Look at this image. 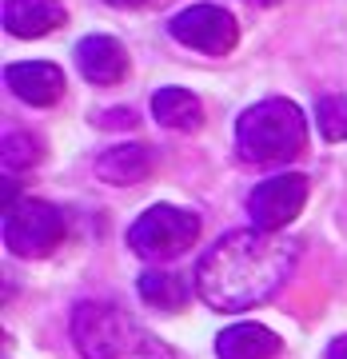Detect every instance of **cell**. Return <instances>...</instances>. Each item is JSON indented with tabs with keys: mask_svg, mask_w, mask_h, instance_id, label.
Returning <instances> with one entry per match:
<instances>
[{
	"mask_svg": "<svg viewBox=\"0 0 347 359\" xmlns=\"http://www.w3.org/2000/svg\"><path fill=\"white\" fill-rule=\"evenodd\" d=\"M72 339L84 359H176L160 335L104 299H84L72 311Z\"/></svg>",
	"mask_w": 347,
	"mask_h": 359,
	"instance_id": "cell-2",
	"label": "cell"
},
{
	"mask_svg": "<svg viewBox=\"0 0 347 359\" xmlns=\"http://www.w3.org/2000/svg\"><path fill=\"white\" fill-rule=\"evenodd\" d=\"M292 268H296L292 240L259 228L231 231L196 264V292L216 311H247L256 304H268L287 283Z\"/></svg>",
	"mask_w": 347,
	"mask_h": 359,
	"instance_id": "cell-1",
	"label": "cell"
},
{
	"mask_svg": "<svg viewBox=\"0 0 347 359\" xmlns=\"http://www.w3.org/2000/svg\"><path fill=\"white\" fill-rule=\"evenodd\" d=\"M0 160H4V172H25V168L40 164V144L32 140V136L13 132V136L4 140V148H0Z\"/></svg>",
	"mask_w": 347,
	"mask_h": 359,
	"instance_id": "cell-15",
	"label": "cell"
},
{
	"mask_svg": "<svg viewBox=\"0 0 347 359\" xmlns=\"http://www.w3.org/2000/svg\"><path fill=\"white\" fill-rule=\"evenodd\" d=\"M4 80L8 88L20 96L25 104H36V108H48L64 96V72L56 65H44V60H28V65H8L4 68Z\"/></svg>",
	"mask_w": 347,
	"mask_h": 359,
	"instance_id": "cell-8",
	"label": "cell"
},
{
	"mask_svg": "<svg viewBox=\"0 0 347 359\" xmlns=\"http://www.w3.org/2000/svg\"><path fill=\"white\" fill-rule=\"evenodd\" d=\"M247 4H256V8H271V4H280V0H247Z\"/></svg>",
	"mask_w": 347,
	"mask_h": 359,
	"instance_id": "cell-20",
	"label": "cell"
},
{
	"mask_svg": "<svg viewBox=\"0 0 347 359\" xmlns=\"http://www.w3.org/2000/svg\"><path fill=\"white\" fill-rule=\"evenodd\" d=\"M308 144V124L292 100H264L236 124V148L247 164H287Z\"/></svg>",
	"mask_w": 347,
	"mask_h": 359,
	"instance_id": "cell-3",
	"label": "cell"
},
{
	"mask_svg": "<svg viewBox=\"0 0 347 359\" xmlns=\"http://www.w3.org/2000/svg\"><path fill=\"white\" fill-rule=\"evenodd\" d=\"M104 124H108V128H124V124H128V128H132V124H136V116H132V112H108Z\"/></svg>",
	"mask_w": 347,
	"mask_h": 359,
	"instance_id": "cell-17",
	"label": "cell"
},
{
	"mask_svg": "<svg viewBox=\"0 0 347 359\" xmlns=\"http://www.w3.org/2000/svg\"><path fill=\"white\" fill-rule=\"evenodd\" d=\"M68 219L48 200H20L4 212V244L20 259H44L64 244Z\"/></svg>",
	"mask_w": 347,
	"mask_h": 359,
	"instance_id": "cell-4",
	"label": "cell"
},
{
	"mask_svg": "<svg viewBox=\"0 0 347 359\" xmlns=\"http://www.w3.org/2000/svg\"><path fill=\"white\" fill-rule=\"evenodd\" d=\"M96 176L104 184H116V188H128V184H140V180L152 176V152L144 144H120V148H108V152L96 160Z\"/></svg>",
	"mask_w": 347,
	"mask_h": 359,
	"instance_id": "cell-12",
	"label": "cell"
},
{
	"mask_svg": "<svg viewBox=\"0 0 347 359\" xmlns=\"http://www.w3.org/2000/svg\"><path fill=\"white\" fill-rule=\"evenodd\" d=\"M168 32H172V40H180L184 48H196L204 56H228L240 40V28H236L231 13H224L216 4H192V8L176 13Z\"/></svg>",
	"mask_w": 347,
	"mask_h": 359,
	"instance_id": "cell-6",
	"label": "cell"
},
{
	"mask_svg": "<svg viewBox=\"0 0 347 359\" xmlns=\"http://www.w3.org/2000/svg\"><path fill=\"white\" fill-rule=\"evenodd\" d=\"M315 120L327 140H347V100L343 96H323L315 104Z\"/></svg>",
	"mask_w": 347,
	"mask_h": 359,
	"instance_id": "cell-16",
	"label": "cell"
},
{
	"mask_svg": "<svg viewBox=\"0 0 347 359\" xmlns=\"http://www.w3.org/2000/svg\"><path fill=\"white\" fill-rule=\"evenodd\" d=\"M152 112L156 120L172 132H196L200 128V120H204V108L196 100L188 88H176V84H168L152 96Z\"/></svg>",
	"mask_w": 347,
	"mask_h": 359,
	"instance_id": "cell-13",
	"label": "cell"
},
{
	"mask_svg": "<svg viewBox=\"0 0 347 359\" xmlns=\"http://www.w3.org/2000/svg\"><path fill=\"white\" fill-rule=\"evenodd\" d=\"M327 359H347V335L332 339V347H327Z\"/></svg>",
	"mask_w": 347,
	"mask_h": 359,
	"instance_id": "cell-18",
	"label": "cell"
},
{
	"mask_svg": "<svg viewBox=\"0 0 347 359\" xmlns=\"http://www.w3.org/2000/svg\"><path fill=\"white\" fill-rule=\"evenodd\" d=\"M56 25H64L60 0H4V28L20 40L44 36Z\"/></svg>",
	"mask_w": 347,
	"mask_h": 359,
	"instance_id": "cell-10",
	"label": "cell"
},
{
	"mask_svg": "<svg viewBox=\"0 0 347 359\" xmlns=\"http://www.w3.org/2000/svg\"><path fill=\"white\" fill-rule=\"evenodd\" d=\"M140 295H144V304H152V308L160 311H180L184 304H188V283L176 276V271H144L140 276Z\"/></svg>",
	"mask_w": 347,
	"mask_h": 359,
	"instance_id": "cell-14",
	"label": "cell"
},
{
	"mask_svg": "<svg viewBox=\"0 0 347 359\" xmlns=\"http://www.w3.org/2000/svg\"><path fill=\"white\" fill-rule=\"evenodd\" d=\"M108 4H116V8H136V4H144V0H108Z\"/></svg>",
	"mask_w": 347,
	"mask_h": 359,
	"instance_id": "cell-19",
	"label": "cell"
},
{
	"mask_svg": "<svg viewBox=\"0 0 347 359\" xmlns=\"http://www.w3.org/2000/svg\"><path fill=\"white\" fill-rule=\"evenodd\" d=\"M200 219L184 208L156 204L128 228V248L144 259H176L196 244Z\"/></svg>",
	"mask_w": 347,
	"mask_h": 359,
	"instance_id": "cell-5",
	"label": "cell"
},
{
	"mask_svg": "<svg viewBox=\"0 0 347 359\" xmlns=\"http://www.w3.org/2000/svg\"><path fill=\"white\" fill-rule=\"evenodd\" d=\"M304 204H308V180L296 176V172L264 180V184H256V192L247 196L252 224L259 231H271V236H280V228H287L304 212Z\"/></svg>",
	"mask_w": 347,
	"mask_h": 359,
	"instance_id": "cell-7",
	"label": "cell"
},
{
	"mask_svg": "<svg viewBox=\"0 0 347 359\" xmlns=\"http://www.w3.org/2000/svg\"><path fill=\"white\" fill-rule=\"evenodd\" d=\"M76 68L92 84H120L128 72V52L116 36H84L76 44Z\"/></svg>",
	"mask_w": 347,
	"mask_h": 359,
	"instance_id": "cell-9",
	"label": "cell"
},
{
	"mask_svg": "<svg viewBox=\"0 0 347 359\" xmlns=\"http://www.w3.org/2000/svg\"><path fill=\"white\" fill-rule=\"evenodd\" d=\"M219 359H275L280 355V335L264 323H236L216 339Z\"/></svg>",
	"mask_w": 347,
	"mask_h": 359,
	"instance_id": "cell-11",
	"label": "cell"
}]
</instances>
